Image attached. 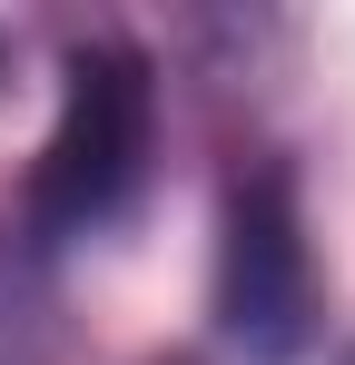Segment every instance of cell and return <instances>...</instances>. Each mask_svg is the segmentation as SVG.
I'll return each instance as SVG.
<instances>
[{"mask_svg":"<svg viewBox=\"0 0 355 365\" xmlns=\"http://www.w3.org/2000/svg\"><path fill=\"white\" fill-rule=\"evenodd\" d=\"M148 158H158V69H148V50L79 40L59 60V119L30 158V187H20V237L40 257L109 237L148 187Z\"/></svg>","mask_w":355,"mask_h":365,"instance_id":"obj_1","label":"cell"},{"mask_svg":"<svg viewBox=\"0 0 355 365\" xmlns=\"http://www.w3.org/2000/svg\"><path fill=\"white\" fill-rule=\"evenodd\" d=\"M217 326L247 365H296L316 336V247L287 158H247L217 217Z\"/></svg>","mask_w":355,"mask_h":365,"instance_id":"obj_2","label":"cell"},{"mask_svg":"<svg viewBox=\"0 0 355 365\" xmlns=\"http://www.w3.org/2000/svg\"><path fill=\"white\" fill-rule=\"evenodd\" d=\"M0 365H50V277L10 207H0Z\"/></svg>","mask_w":355,"mask_h":365,"instance_id":"obj_3","label":"cell"},{"mask_svg":"<svg viewBox=\"0 0 355 365\" xmlns=\"http://www.w3.org/2000/svg\"><path fill=\"white\" fill-rule=\"evenodd\" d=\"M148 365H197V356H148Z\"/></svg>","mask_w":355,"mask_h":365,"instance_id":"obj_4","label":"cell"},{"mask_svg":"<svg viewBox=\"0 0 355 365\" xmlns=\"http://www.w3.org/2000/svg\"><path fill=\"white\" fill-rule=\"evenodd\" d=\"M346 365H355V346H346Z\"/></svg>","mask_w":355,"mask_h":365,"instance_id":"obj_5","label":"cell"}]
</instances>
